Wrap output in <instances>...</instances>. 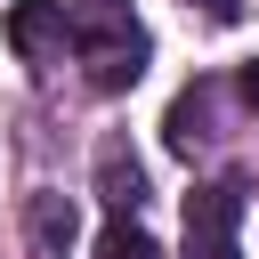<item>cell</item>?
Instances as JSON below:
<instances>
[{"label": "cell", "mask_w": 259, "mask_h": 259, "mask_svg": "<svg viewBox=\"0 0 259 259\" xmlns=\"http://www.w3.org/2000/svg\"><path fill=\"white\" fill-rule=\"evenodd\" d=\"M97 259H162V251H154V235H146V227H130V219H113V227L97 235Z\"/></svg>", "instance_id": "cell-8"}, {"label": "cell", "mask_w": 259, "mask_h": 259, "mask_svg": "<svg viewBox=\"0 0 259 259\" xmlns=\"http://www.w3.org/2000/svg\"><path fill=\"white\" fill-rule=\"evenodd\" d=\"M202 138H210V89H186V97L170 105V146H178V154H194Z\"/></svg>", "instance_id": "cell-6"}, {"label": "cell", "mask_w": 259, "mask_h": 259, "mask_svg": "<svg viewBox=\"0 0 259 259\" xmlns=\"http://www.w3.org/2000/svg\"><path fill=\"white\" fill-rule=\"evenodd\" d=\"M97 194H105L121 219L146 202V170H138V154H130L121 138H105V146H97Z\"/></svg>", "instance_id": "cell-5"}, {"label": "cell", "mask_w": 259, "mask_h": 259, "mask_svg": "<svg viewBox=\"0 0 259 259\" xmlns=\"http://www.w3.org/2000/svg\"><path fill=\"white\" fill-rule=\"evenodd\" d=\"M235 97H243V105H251V113H259V57H251V65H243V73H235Z\"/></svg>", "instance_id": "cell-9"}, {"label": "cell", "mask_w": 259, "mask_h": 259, "mask_svg": "<svg viewBox=\"0 0 259 259\" xmlns=\"http://www.w3.org/2000/svg\"><path fill=\"white\" fill-rule=\"evenodd\" d=\"M73 32H81V40H113V32H138V24H130L121 0H81V8H73Z\"/></svg>", "instance_id": "cell-7"}, {"label": "cell", "mask_w": 259, "mask_h": 259, "mask_svg": "<svg viewBox=\"0 0 259 259\" xmlns=\"http://www.w3.org/2000/svg\"><path fill=\"white\" fill-rule=\"evenodd\" d=\"M73 235H81V210H73V194H24V243H32V259H65L73 251Z\"/></svg>", "instance_id": "cell-3"}, {"label": "cell", "mask_w": 259, "mask_h": 259, "mask_svg": "<svg viewBox=\"0 0 259 259\" xmlns=\"http://www.w3.org/2000/svg\"><path fill=\"white\" fill-rule=\"evenodd\" d=\"M243 186H194L186 194V259H235Z\"/></svg>", "instance_id": "cell-1"}, {"label": "cell", "mask_w": 259, "mask_h": 259, "mask_svg": "<svg viewBox=\"0 0 259 259\" xmlns=\"http://www.w3.org/2000/svg\"><path fill=\"white\" fill-rule=\"evenodd\" d=\"M146 73V32H113V40H89V89H130Z\"/></svg>", "instance_id": "cell-4"}, {"label": "cell", "mask_w": 259, "mask_h": 259, "mask_svg": "<svg viewBox=\"0 0 259 259\" xmlns=\"http://www.w3.org/2000/svg\"><path fill=\"white\" fill-rule=\"evenodd\" d=\"M202 8H210L219 24H235V8H243V0H202Z\"/></svg>", "instance_id": "cell-10"}, {"label": "cell", "mask_w": 259, "mask_h": 259, "mask_svg": "<svg viewBox=\"0 0 259 259\" xmlns=\"http://www.w3.org/2000/svg\"><path fill=\"white\" fill-rule=\"evenodd\" d=\"M65 32H73L65 0H16V8H8V49H16L24 65H40L49 49H65Z\"/></svg>", "instance_id": "cell-2"}]
</instances>
